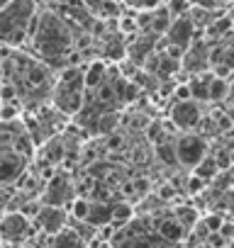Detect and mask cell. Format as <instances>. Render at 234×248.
Returning <instances> with one entry per match:
<instances>
[{
    "label": "cell",
    "instance_id": "1",
    "mask_svg": "<svg viewBox=\"0 0 234 248\" xmlns=\"http://www.w3.org/2000/svg\"><path fill=\"white\" fill-rule=\"evenodd\" d=\"M76 32L78 30L71 27L61 15L39 5V10L32 20L30 34H27L22 46L27 49V54H32L34 59H39L49 68H64L71 51H76L73 49Z\"/></svg>",
    "mask_w": 234,
    "mask_h": 248
},
{
    "label": "cell",
    "instance_id": "2",
    "mask_svg": "<svg viewBox=\"0 0 234 248\" xmlns=\"http://www.w3.org/2000/svg\"><path fill=\"white\" fill-rule=\"evenodd\" d=\"M37 10L39 0H10L0 10V46L20 49L30 34Z\"/></svg>",
    "mask_w": 234,
    "mask_h": 248
},
{
    "label": "cell",
    "instance_id": "3",
    "mask_svg": "<svg viewBox=\"0 0 234 248\" xmlns=\"http://www.w3.org/2000/svg\"><path fill=\"white\" fill-rule=\"evenodd\" d=\"M173 151H176V166L190 173L210 154V144L198 132H183V134H176Z\"/></svg>",
    "mask_w": 234,
    "mask_h": 248
},
{
    "label": "cell",
    "instance_id": "4",
    "mask_svg": "<svg viewBox=\"0 0 234 248\" xmlns=\"http://www.w3.org/2000/svg\"><path fill=\"white\" fill-rule=\"evenodd\" d=\"M32 236H34V226H32V221L25 214H20V212L0 214V241H3V243L22 246Z\"/></svg>",
    "mask_w": 234,
    "mask_h": 248
},
{
    "label": "cell",
    "instance_id": "5",
    "mask_svg": "<svg viewBox=\"0 0 234 248\" xmlns=\"http://www.w3.org/2000/svg\"><path fill=\"white\" fill-rule=\"evenodd\" d=\"M76 197V190H73V180L66 170H56L47 183H44V192L39 195V202L47 204V207H64Z\"/></svg>",
    "mask_w": 234,
    "mask_h": 248
},
{
    "label": "cell",
    "instance_id": "6",
    "mask_svg": "<svg viewBox=\"0 0 234 248\" xmlns=\"http://www.w3.org/2000/svg\"><path fill=\"white\" fill-rule=\"evenodd\" d=\"M202 107L195 100H185V102H171L168 107V122L178 132H195V127L202 119Z\"/></svg>",
    "mask_w": 234,
    "mask_h": 248
},
{
    "label": "cell",
    "instance_id": "7",
    "mask_svg": "<svg viewBox=\"0 0 234 248\" xmlns=\"http://www.w3.org/2000/svg\"><path fill=\"white\" fill-rule=\"evenodd\" d=\"M30 158H25L22 154L13 151V149H3L0 151V187H13L17 185V180L30 170Z\"/></svg>",
    "mask_w": 234,
    "mask_h": 248
},
{
    "label": "cell",
    "instance_id": "8",
    "mask_svg": "<svg viewBox=\"0 0 234 248\" xmlns=\"http://www.w3.org/2000/svg\"><path fill=\"white\" fill-rule=\"evenodd\" d=\"M30 221H32L34 231H42L44 236H54V233H59L68 224V214H66L64 207H47V204H42L37 217L30 219Z\"/></svg>",
    "mask_w": 234,
    "mask_h": 248
},
{
    "label": "cell",
    "instance_id": "9",
    "mask_svg": "<svg viewBox=\"0 0 234 248\" xmlns=\"http://www.w3.org/2000/svg\"><path fill=\"white\" fill-rule=\"evenodd\" d=\"M200 32L193 27V22H190V17L188 15H183V17H176V20H171V27L166 30V34H164V42L166 44H173V46H178V49H188L190 46V42L198 37Z\"/></svg>",
    "mask_w": 234,
    "mask_h": 248
},
{
    "label": "cell",
    "instance_id": "10",
    "mask_svg": "<svg viewBox=\"0 0 234 248\" xmlns=\"http://www.w3.org/2000/svg\"><path fill=\"white\" fill-rule=\"evenodd\" d=\"M154 233H156L161 241L171 243V246H181V243L188 238V229L181 226L171 214H166V217H156V219H154Z\"/></svg>",
    "mask_w": 234,
    "mask_h": 248
},
{
    "label": "cell",
    "instance_id": "11",
    "mask_svg": "<svg viewBox=\"0 0 234 248\" xmlns=\"http://www.w3.org/2000/svg\"><path fill=\"white\" fill-rule=\"evenodd\" d=\"M107 76V61L102 59H93L83 66V88L85 90H95Z\"/></svg>",
    "mask_w": 234,
    "mask_h": 248
},
{
    "label": "cell",
    "instance_id": "12",
    "mask_svg": "<svg viewBox=\"0 0 234 248\" xmlns=\"http://www.w3.org/2000/svg\"><path fill=\"white\" fill-rule=\"evenodd\" d=\"M112 221V202H90L88 204V214H85V224H90L93 229L105 226Z\"/></svg>",
    "mask_w": 234,
    "mask_h": 248
},
{
    "label": "cell",
    "instance_id": "13",
    "mask_svg": "<svg viewBox=\"0 0 234 248\" xmlns=\"http://www.w3.org/2000/svg\"><path fill=\"white\" fill-rule=\"evenodd\" d=\"M117 124H120V112L117 109H102L98 112L95 117V124H93V134H100V137H107L117 129Z\"/></svg>",
    "mask_w": 234,
    "mask_h": 248
},
{
    "label": "cell",
    "instance_id": "14",
    "mask_svg": "<svg viewBox=\"0 0 234 248\" xmlns=\"http://www.w3.org/2000/svg\"><path fill=\"white\" fill-rule=\"evenodd\" d=\"M227 97H232V85L227 78H210V85H207V102L212 105H222Z\"/></svg>",
    "mask_w": 234,
    "mask_h": 248
},
{
    "label": "cell",
    "instance_id": "15",
    "mask_svg": "<svg viewBox=\"0 0 234 248\" xmlns=\"http://www.w3.org/2000/svg\"><path fill=\"white\" fill-rule=\"evenodd\" d=\"M49 248H85V243L78 238V233L68 226H64L59 233L49 236Z\"/></svg>",
    "mask_w": 234,
    "mask_h": 248
},
{
    "label": "cell",
    "instance_id": "16",
    "mask_svg": "<svg viewBox=\"0 0 234 248\" xmlns=\"http://www.w3.org/2000/svg\"><path fill=\"white\" fill-rule=\"evenodd\" d=\"M134 207H132V202H127V200H112V226L115 229H120V226H125L127 221H132L134 219Z\"/></svg>",
    "mask_w": 234,
    "mask_h": 248
},
{
    "label": "cell",
    "instance_id": "17",
    "mask_svg": "<svg viewBox=\"0 0 234 248\" xmlns=\"http://www.w3.org/2000/svg\"><path fill=\"white\" fill-rule=\"evenodd\" d=\"M154 158L166 166V168H178L176 166V151H173V139L168 141H161V144H154Z\"/></svg>",
    "mask_w": 234,
    "mask_h": 248
},
{
    "label": "cell",
    "instance_id": "18",
    "mask_svg": "<svg viewBox=\"0 0 234 248\" xmlns=\"http://www.w3.org/2000/svg\"><path fill=\"white\" fill-rule=\"evenodd\" d=\"M171 217H173L181 226H185L188 231H190V226L200 219V217H198V209H195V207H190V204H176V207H173V212H171Z\"/></svg>",
    "mask_w": 234,
    "mask_h": 248
},
{
    "label": "cell",
    "instance_id": "19",
    "mask_svg": "<svg viewBox=\"0 0 234 248\" xmlns=\"http://www.w3.org/2000/svg\"><path fill=\"white\" fill-rule=\"evenodd\" d=\"M190 173H193V175H198L200 180L210 183V180H212V178H215L219 170H217V163H215V158L207 154V156H205V158H202V161H200V163H198V166L190 170Z\"/></svg>",
    "mask_w": 234,
    "mask_h": 248
},
{
    "label": "cell",
    "instance_id": "20",
    "mask_svg": "<svg viewBox=\"0 0 234 248\" xmlns=\"http://www.w3.org/2000/svg\"><path fill=\"white\" fill-rule=\"evenodd\" d=\"M210 156L215 158V163H217V170H229V168H232V149H229V144H224V146L215 149Z\"/></svg>",
    "mask_w": 234,
    "mask_h": 248
},
{
    "label": "cell",
    "instance_id": "21",
    "mask_svg": "<svg viewBox=\"0 0 234 248\" xmlns=\"http://www.w3.org/2000/svg\"><path fill=\"white\" fill-rule=\"evenodd\" d=\"M164 8L168 10L171 20H176V17L188 15V10H190V0H164Z\"/></svg>",
    "mask_w": 234,
    "mask_h": 248
},
{
    "label": "cell",
    "instance_id": "22",
    "mask_svg": "<svg viewBox=\"0 0 234 248\" xmlns=\"http://www.w3.org/2000/svg\"><path fill=\"white\" fill-rule=\"evenodd\" d=\"M22 112L20 102H0V122H17Z\"/></svg>",
    "mask_w": 234,
    "mask_h": 248
},
{
    "label": "cell",
    "instance_id": "23",
    "mask_svg": "<svg viewBox=\"0 0 234 248\" xmlns=\"http://www.w3.org/2000/svg\"><path fill=\"white\" fill-rule=\"evenodd\" d=\"M120 3L125 10L137 13V10H154V8L164 5V0H120Z\"/></svg>",
    "mask_w": 234,
    "mask_h": 248
},
{
    "label": "cell",
    "instance_id": "24",
    "mask_svg": "<svg viewBox=\"0 0 234 248\" xmlns=\"http://www.w3.org/2000/svg\"><path fill=\"white\" fill-rule=\"evenodd\" d=\"M205 187H207V183H205V180H200L198 175L188 173V175H185V183H183V187H181V190H183L185 195H200Z\"/></svg>",
    "mask_w": 234,
    "mask_h": 248
},
{
    "label": "cell",
    "instance_id": "25",
    "mask_svg": "<svg viewBox=\"0 0 234 248\" xmlns=\"http://www.w3.org/2000/svg\"><path fill=\"white\" fill-rule=\"evenodd\" d=\"M190 5L205 8V10H229L232 0H190Z\"/></svg>",
    "mask_w": 234,
    "mask_h": 248
},
{
    "label": "cell",
    "instance_id": "26",
    "mask_svg": "<svg viewBox=\"0 0 234 248\" xmlns=\"http://www.w3.org/2000/svg\"><path fill=\"white\" fill-rule=\"evenodd\" d=\"M122 146H125V137L122 134L112 132V134L105 137V151H120Z\"/></svg>",
    "mask_w": 234,
    "mask_h": 248
},
{
    "label": "cell",
    "instance_id": "27",
    "mask_svg": "<svg viewBox=\"0 0 234 248\" xmlns=\"http://www.w3.org/2000/svg\"><path fill=\"white\" fill-rule=\"evenodd\" d=\"M217 233L224 238V241H232V233H234V226H232V219L229 217H224L222 219V224H219V229H217Z\"/></svg>",
    "mask_w": 234,
    "mask_h": 248
},
{
    "label": "cell",
    "instance_id": "28",
    "mask_svg": "<svg viewBox=\"0 0 234 248\" xmlns=\"http://www.w3.org/2000/svg\"><path fill=\"white\" fill-rule=\"evenodd\" d=\"M8 3H10V0H0V10H3V8H5Z\"/></svg>",
    "mask_w": 234,
    "mask_h": 248
},
{
    "label": "cell",
    "instance_id": "29",
    "mask_svg": "<svg viewBox=\"0 0 234 248\" xmlns=\"http://www.w3.org/2000/svg\"><path fill=\"white\" fill-rule=\"evenodd\" d=\"M20 248H34V246H32V243H22Z\"/></svg>",
    "mask_w": 234,
    "mask_h": 248
}]
</instances>
